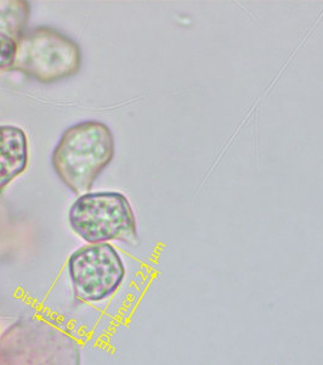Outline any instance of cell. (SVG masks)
I'll list each match as a JSON object with an SVG mask.
<instances>
[{
  "label": "cell",
  "mask_w": 323,
  "mask_h": 365,
  "mask_svg": "<svg viewBox=\"0 0 323 365\" xmlns=\"http://www.w3.org/2000/svg\"><path fill=\"white\" fill-rule=\"evenodd\" d=\"M28 163V141L16 125H0V194Z\"/></svg>",
  "instance_id": "5b68a950"
},
{
  "label": "cell",
  "mask_w": 323,
  "mask_h": 365,
  "mask_svg": "<svg viewBox=\"0 0 323 365\" xmlns=\"http://www.w3.org/2000/svg\"><path fill=\"white\" fill-rule=\"evenodd\" d=\"M70 228L89 244L137 237V222L128 199L120 192L100 191L79 196L68 212Z\"/></svg>",
  "instance_id": "3957f363"
},
{
  "label": "cell",
  "mask_w": 323,
  "mask_h": 365,
  "mask_svg": "<svg viewBox=\"0 0 323 365\" xmlns=\"http://www.w3.org/2000/svg\"><path fill=\"white\" fill-rule=\"evenodd\" d=\"M31 6L25 0H0V32L18 42L27 32Z\"/></svg>",
  "instance_id": "8992f818"
},
{
  "label": "cell",
  "mask_w": 323,
  "mask_h": 365,
  "mask_svg": "<svg viewBox=\"0 0 323 365\" xmlns=\"http://www.w3.org/2000/svg\"><path fill=\"white\" fill-rule=\"evenodd\" d=\"M80 65L82 51L73 39L58 29L41 26L20 38L10 68L41 83H55L75 76Z\"/></svg>",
  "instance_id": "7a4b0ae2"
},
{
  "label": "cell",
  "mask_w": 323,
  "mask_h": 365,
  "mask_svg": "<svg viewBox=\"0 0 323 365\" xmlns=\"http://www.w3.org/2000/svg\"><path fill=\"white\" fill-rule=\"evenodd\" d=\"M115 156L111 129L100 120H84L63 132L53 153L58 178L73 194L84 195Z\"/></svg>",
  "instance_id": "6da1fadb"
},
{
  "label": "cell",
  "mask_w": 323,
  "mask_h": 365,
  "mask_svg": "<svg viewBox=\"0 0 323 365\" xmlns=\"http://www.w3.org/2000/svg\"><path fill=\"white\" fill-rule=\"evenodd\" d=\"M16 51V42L0 32V71L11 67Z\"/></svg>",
  "instance_id": "52a82bcc"
},
{
  "label": "cell",
  "mask_w": 323,
  "mask_h": 365,
  "mask_svg": "<svg viewBox=\"0 0 323 365\" xmlns=\"http://www.w3.org/2000/svg\"><path fill=\"white\" fill-rule=\"evenodd\" d=\"M72 287L79 299L99 302L116 292L125 277L120 253L107 242L83 246L68 259Z\"/></svg>",
  "instance_id": "277c9868"
}]
</instances>
